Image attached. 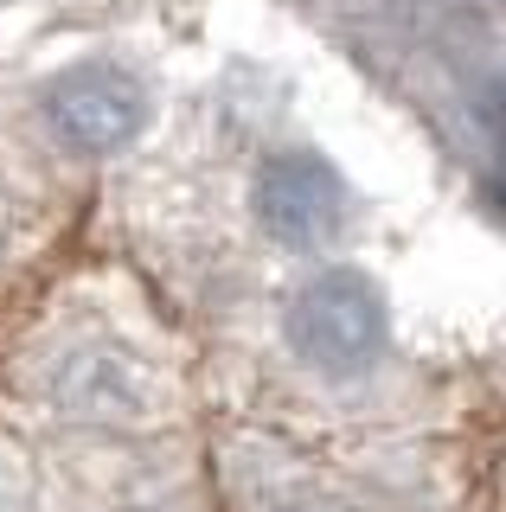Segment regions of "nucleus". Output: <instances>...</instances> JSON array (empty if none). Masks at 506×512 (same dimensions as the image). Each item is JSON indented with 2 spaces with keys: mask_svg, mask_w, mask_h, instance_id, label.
I'll list each match as a JSON object with an SVG mask.
<instances>
[{
  "mask_svg": "<svg viewBox=\"0 0 506 512\" xmlns=\"http://www.w3.org/2000/svg\"><path fill=\"white\" fill-rule=\"evenodd\" d=\"M289 352L321 378H359L378 365V352L391 340V314L372 276L359 269H321L295 288L289 314H282Z\"/></svg>",
  "mask_w": 506,
  "mask_h": 512,
  "instance_id": "f257e3e1",
  "label": "nucleus"
},
{
  "mask_svg": "<svg viewBox=\"0 0 506 512\" xmlns=\"http://www.w3.org/2000/svg\"><path fill=\"white\" fill-rule=\"evenodd\" d=\"M39 116L65 154H116L148 128V84L116 58H84L39 90Z\"/></svg>",
  "mask_w": 506,
  "mask_h": 512,
  "instance_id": "f03ea898",
  "label": "nucleus"
},
{
  "mask_svg": "<svg viewBox=\"0 0 506 512\" xmlns=\"http://www.w3.org/2000/svg\"><path fill=\"white\" fill-rule=\"evenodd\" d=\"M250 205H257V224L282 250H327L353 218V192H346L340 167L308 148H282L263 160Z\"/></svg>",
  "mask_w": 506,
  "mask_h": 512,
  "instance_id": "7ed1b4c3",
  "label": "nucleus"
},
{
  "mask_svg": "<svg viewBox=\"0 0 506 512\" xmlns=\"http://www.w3.org/2000/svg\"><path fill=\"white\" fill-rule=\"evenodd\" d=\"M45 391H52V404L65 416H77V423H141V416L154 410L148 372H141L122 346H103V340L71 346L65 359L52 365Z\"/></svg>",
  "mask_w": 506,
  "mask_h": 512,
  "instance_id": "20e7f679",
  "label": "nucleus"
},
{
  "mask_svg": "<svg viewBox=\"0 0 506 512\" xmlns=\"http://www.w3.org/2000/svg\"><path fill=\"white\" fill-rule=\"evenodd\" d=\"M487 135H494V173H487V192L506 212V90L487 96Z\"/></svg>",
  "mask_w": 506,
  "mask_h": 512,
  "instance_id": "39448f33",
  "label": "nucleus"
},
{
  "mask_svg": "<svg viewBox=\"0 0 506 512\" xmlns=\"http://www.w3.org/2000/svg\"><path fill=\"white\" fill-rule=\"evenodd\" d=\"M276 512H340V506H327V500H289V506H276Z\"/></svg>",
  "mask_w": 506,
  "mask_h": 512,
  "instance_id": "423d86ee",
  "label": "nucleus"
},
{
  "mask_svg": "<svg viewBox=\"0 0 506 512\" xmlns=\"http://www.w3.org/2000/svg\"><path fill=\"white\" fill-rule=\"evenodd\" d=\"M7 506H13V500H7V474H0V512H7Z\"/></svg>",
  "mask_w": 506,
  "mask_h": 512,
  "instance_id": "0eeeda50",
  "label": "nucleus"
},
{
  "mask_svg": "<svg viewBox=\"0 0 506 512\" xmlns=\"http://www.w3.org/2000/svg\"><path fill=\"white\" fill-rule=\"evenodd\" d=\"M0 237H7V224H0Z\"/></svg>",
  "mask_w": 506,
  "mask_h": 512,
  "instance_id": "6e6552de",
  "label": "nucleus"
}]
</instances>
